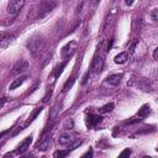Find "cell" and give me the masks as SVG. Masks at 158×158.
Returning a JSON list of instances; mask_svg holds the SVG:
<instances>
[{"instance_id": "cell-17", "label": "cell", "mask_w": 158, "mask_h": 158, "mask_svg": "<svg viewBox=\"0 0 158 158\" xmlns=\"http://www.w3.org/2000/svg\"><path fill=\"white\" fill-rule=\"evenodd\" d=\"M151 17H152V20H153V21H157V22H158V9H156V10H153V11H152Z\"/></svg>"}, {"instance_id": "cell-21", "label": "cell", "mask_w": 158, "mask_h": 158, "mask_svg": "<svg viewBox=\"0 0 158 158\" xmlns=\"http://www.w3.org/2000/svg\"><path fill=\"white\" fill-rule=\"evenodd\" d=\"M133 1H135V0H125V2H126V5H128V6H131V5L133 4Z\"/></svg>"}, {"instance_id": "cell-19", "label": "cell", "mask_w": 158, "mask_h": 158, "mask_svg": "<svg viewBox=\"0 0 158 158\" xmlns=\"http://www.w3.org/2000/svg\"><path fill=\"white\" fill-rule=\"evenodd\" d=\"M130 154H131V149L126 148L123 152H121V153H120V157H125V156H130Z\"/></svg>"}, {"instance_id": "cell-8", "label": "cell", "mask_w": 158, "mask_h": 158, "mask_svg": "<svg viewBox=\"0 0 158 158\" xmlns=\"http://www.w3.org/2000/svg\"><path fill=\"white\" fill-rule=\"evenodd\" d=\"M101 116L100 115H95V114H89V116L86 117V125L89 126V127H94V126H96L100 121H101Z\"/></svg>"}, {"instance_id": "cell-10", "label": "cell", "mask_w": 158, "mask_h": 158, "mask_svg": "<svg viewBox=\"0 0 158 158\" xmlns=\"http://www.w3.org/2000/svg\"><path fill=\"white\" fill-rule=\"evenodd\" d=\"M49 142H51L49 136H44V137L37 143V149H40V151H46V149L48 148V146H49Z\"/></svg>"}, {"instance_id": "cell-12", "label": "cell", "mask_w": 158, "mask_h": 158, "mask_svg": "<svg viewBox=\"0 0 158 158\" xmlns=\"http://www.w3.org/2000/svg\"><path fill=\"white\" fill-rule=\"evenodd\" d=\"M121 78H122V74H114V75H110L106 79V83H109L110 85H117L120 83Z\"/></svg>"}, {"instance_id": "cell-3", "label": "cell", "mask_w": 158, "mask_h": 158, "mask_svg": "<svg viewBox=\"0 0 158 158\" xmlns=\"http://www.w3.org/2000/svg\"><path fill=\"white\" fill-rule=\"evenodd\" d=\"M25 0H9L7 4V12L10 15H16L23 6Z\"/></svg>"}, {"instance_id": "cell-22", "label": "cell", "mask_w": 158, "mask_h": 158, "mask_svg": "<svg viewBox=\"0 0 158 158\" xmlns=\"http://www.w3.org/2000/svg\"><path fill=\"white\" fill-rule=\"evenodd\" d=\"M86 156H93V151L90 149V151H88L85 154H83V157H86Z\"/></svg>"}, {"instance_id": "cell-1", "label": "cell", "mask_w": 158, "mask_h": 158, "mask_svg": "<svg viewBox=\"0 0 158 158\" xmlns=\"http://www.w3.org/2000/svg\"><path fill=\"white\" fill-rule=\"evenodd\" d=\"M58 142L62 147H70V148H75L77 146H79L81 142L80 139L75 138V133L72 131H64L59 135Z\"/></svg>"}, {"instance_id": "cell-2", "label": "cell", "mask_w": 158, "mask_h": 158, "mask_svg": "<svg viewBox=\"0 0 158 158\" xmlns=\"http://www.w3.org/2000/svg\"><path fill=\"white\" fill-rule=\"evenodd\" d=\"M77 47H78V42H77V41H70V42H68V43L60 49V56H62L63 58H69V57L75 52Z\"/></svg>"}, {"instance_id": "cell-6", "label": "cell", "mask_w": 158, "mask_h": 158, "mask_svg": "<svg viewBox=\"0 0 158 158\" xmlns=\"http://www.w3.org/2000/svg\"><path fill=\"white\" fill-rule=\"evenodd\" d=\"M31 142H32V137L31 136H28V137H26L20 144H19V147H17V149H16V153H19V154H22V153H25L28 148H30V144H31Z\"/></svg>"}, {"instance_id": "cell-5", "label": "cell", "mask_w": 158, "mask_h": 158, "mask_svg": "<svg viewBox=\"0 0 158 158\" xmlns=\"http://www.w3.org/2000/svg\"><path fill=\"white\" fill-rule=\"evenodd\" d=\"M56 6V2L52 1V0H44L41 5V9H40V17H43L46 14H48L53 7Z\"/></svg>"}, {"instance_id": "cell-16", "label": "cell", "mask_w": 158, "mask_h": 158, "mask_svg": "<svg viewBox=\"0 0 158 158\" xmlns=\"http://www.w3.org/2000/svg\"><path fill=\"white\" fill-rule=\"evenodd\" d=\"M74 81H75V77H70V79L65 81V84H64V86H63V91H67L68 89H70L72 85L74 84Z\"/></svg>"}, {"instance_id": "cell-18", "label": "cell", "mask_w": 158, "mask_h": 158, "mask_svg": "<svg viewBox=\"0 0 158 158\" xmlns=\"http://www.w3.org/2000/svg\"><path fill=\"white\" fill-rule=\"evenodd\" d=\"M149 127H152V126H144V127H142L143 130H139L138 133H144V132H152V131H154V130H148Z\"/></svg>"}, {"instance_id": "cell-14", "label": "cell", "mask_w": 158, "mask_h": 158, "mask_svg": "<svg viewBox=\"0 0 158 158\" xmlns=\"http://www.w3.org/2000/svg\"><path fill=\"white\" fill-rule=\"evenodd\" d=\"M148 114H149V106L148 105H143L139 110H138V114H137V117H139L141 120L143 118V117H146V116H148Z\"/></svg>"}, {"instance_id": "cell-13", "label": "cell", "mask_w": 158, "mask_h": 158, "mask_svg": "<svg viewBox=\"0 0 158 158\" xmlns=\"http://www.w3.org/2000/svg\"><path fill=\"white\" fill-rule=\"evenodd\" d=\"M26 79H27V77H26V75L17 77V78H16V79H15V80H14V81L10 84V89H11V90L16 89V88H17V86H20V85H21V84H22V83H23Z\"/></svg>"}, {"instance_id": "cell-15", "label": "cell", "mask_w": 158, "mask_h": 158, "mask_svg": "<svg viewBox=\"0 0 158 158\" xmlns=\"http://www.w3.org/2000/svg\"><path fill=\"white\" fill-rule=\"evenodd\" d=\"M112 109H114V104H112V102L106 104V105H104V106L100 109V114H106V112H110V111H112Z\"/></svg>"}, {"instance_id": "cell-7", "label": "cell", "mask_w": 158, "mask_h": 158, "mask_svg": "<svg viewBox=\"0 0 158 158\" xmlns=\"http://www.w3.org/2000/svg\"><path fill=\"white\" fill-rule=\"evenodd\" d=\"M102 68H104V58L99 56L93 62V72L95 74H98V73H100L102 70Z\"/></svg>"}, {"instance_id": "cell-20", "label": "cell", "mask_w": 158, "mask_h": 158, "mask_svg": "<svg viewBox=\"0 0 158 158\" xmlns=\"http://www.w3.org/2000/svg\"><path fill=\"white\" fill-rule=\"evenodd\" d=\"M153 58L158 60V47H157V48H156V49L153 51Z\"/></svg>"}, {"instance_id": "cell-11", "label": "cell", "mask_w": 158, "mask_h": 158, "mask_svg": "<svg viewBox=\"0 0 158 158\" xmlns=\"http://www.w3.org/2000/svg\"><path fill=\"white\" fill-rule=\"evenodd\" d=\"M128 57H130L128 52H121V53H118V54L114 58V60H115V63H117V64H123L125 62H127Z\"/></svg>"}, {"instance_id": "cell-4", "label": "cell", "mask_w": 158, "mask_h": 158, "mask_svg": "<svg viewBox=\"0 0 158 158\" xmlns=\"http://www.w3.org/2000/svg\"><path fill=\"white\" fill-rule=\"evenodd\" d=\"M42 47H43V41L41 38H32L28 42V49L31 51V53L33 56H36L38 52H41Z\"/></svg>"}, {"instance_id": "cell-9", "label": "cell", "mask_w": 158, "mask_h": 158, "mask_svg": "<svg viewBox=\"0 0 158 158\" xmlns=\"http://www.w3.org/2000/svg\"><path fill=\"white\" fill-rule=\"evenodd\" d=\"M27 68H28V63L26 60H20V62H17L15 64L14 70H12V74H20V73L25 72Z\"/></svg>"}]
</instances>
